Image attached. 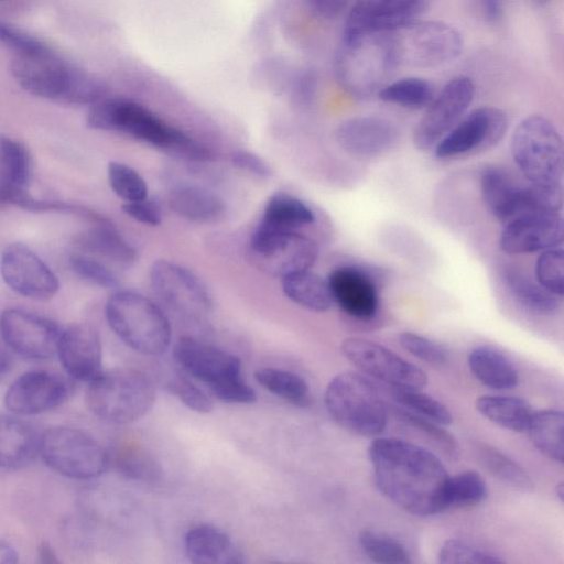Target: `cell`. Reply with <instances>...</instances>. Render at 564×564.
<instances>
[{
  "mask_svg": "<svg viewBox=\"0 0 564 564\" xmlns=\"http://www.w3.org/2000/svg\"><path fill=\"white\" fill-rule=\"evenodd\" d=\"M368 454L378 488L393 503L421 517L444 511L449 476L434 453L400 438L379 437Z\"/></svg>",
  "mask_w": 564,
  "mask_h": 564,
  "instance_id": "cell-1",
  "label": "cell"
},
{
  "mask_svg": "<svg viewBox=\"0 0 564 564\" xmlns=\"http://www.w3.org/2000/svg\"><path fill=\"white\" fill-rule=\"evenodd\" d=\"M87 123L96 130L124 133L176 159L194 162L212 159L205 144L133 100L104 97L90 106Z\"/></svg>",
  "mask_w": 564,
  "mask_h": 564,
  "instance_id": "cell-2",
  "label": "cell"
},
{
  "mask_svg": "<svg viewBox=\"0 0 564 564\" xmlns=\"http://www.w3.org/2000/svg\"><path fill=\"white\" fill-rule=\"evenodd\" d=\"M10 72L29 94L70 105H89L107 95L105 84L54 53L51 47L14 55Z\"/></svg>",
  "mask_w": 564,
  "mask_h": 564,
  "instance_id": "cell-3",
  "label": "cell"
},
{
  "mask_svg": "<svg viewBox=\"0 0 564 564\" xmlns=\"http://www.w3.org/2000/svg\"><path fill=\"white\" fill-rule=\"evenodd\" d=\"M105 314L113 333L133 350L145 356L167 350L172 336L169 318L149 297L134 291L116 292L108 299Z\"/></svg>",
  "mask_w": 564,
  "mask_h": 564,
  "instance_id": "cell-4",
  "label": "cell"
},
{
  "mask_svg": "<svg viewBox=\"0 0 564 564\" xmlns=\"http://www.w3.org/2000/svg\"><path fill=\"white\" fill-rule=\"evenodd\" d=\"M173 355L182 369L208 386L220 401L237 404L256 401L257 394L243 380L236 356L189 336L177 340Z\"/></svg>",
  "mask_w": 564,
  "mask_h": 564,
  "instance_id": "cell-5",
  "label": "cell"
},
{
  "mask_svg": "<svg viewBox=\"0 0 564 564\" xmlns=\"http://www.w3.org/2000/svg\"><path fill=\"white\" fill-rule=\"evenodd\" d=\"M324 401L334 421L350 433L372 437L387 426L388 406L377 387L360 373L347 371L334 377Z\"/></svg>",
  "mask_w": 564,
  "mask_h": 564,
  "instance_id": "cell-6",
  "label": "cell"
},
{
  "mask_svg": "<svg viewBox=\"0 0 564 564\" xmlns=\"http://www.w3.org/2000/svg\"><path fill=\"white\" fill-rule=\"evenodd\" d=\"M88 383L86 400L89 410L100 420L113 424L139 420L152 408L155 399L150 378L131 368L101 371Z\"/></svg>",
  "mask_w": 564,
  "mask_h": 564,
  "instance_id": "cell-7",
  "label": "cell"
},
{
  "mask_svg": "<svg viewBox=\"0 0 564 564\" xmlns=\"http://www.w3.org/2000/svg\"><path fill=\"white\" fill-rule=\"evenodd\" d=\"M390 55L395 64L432 68L456 59L464 46L458 30L438 21H411L383 33Z\"/></svg>",
  "mask_w": 564,
  "mask_h": 564,
  "instance_id": "cell-8",
  "label": "cell"
},
{
  "mask_svg": "<svg viewBox=\"0 0 564 564\" xmlns=\"http://www.w3.org/2000/svg\"><path fill=\"white\" fill-rule=\"evenodd\" d=\"M511 152L530 183L562 186L563 142L549 119L532 115L519 122L512 133Z\"/></svg>",
  "mask_w": 564,
  "mask_h": 564,
  "instance_id": "cell-9",
  "label": "cell"
},
{
  "mask_svg": "<svg viewBox=\"0 0 564 564\" xmlns=\"http://www.w3.org/2000/svg\"><path fill=\"white\" fill-rule=\"evenodd\" d=\"M394 67L383 34L343 41L335 62L339 84L357 98L379 91Z\"/></svg>",
  "mask_w": 564,
  "mask_h": 564,
  "instance_id": "cell-10",
  "label": "cell"
},
{
  "mask_svg": "<svg viewBox=\"0 0 564 564\" xmlns=\"http://www.w3.org/2000/svg\"><path fill=\"white\" fill-rule=\"evenodd\" d=\"M45 464L56 473L73 479H91L109 466L104 446L90 434L76 427L54 426L40 438Z\"/></svg>",
  "mask_w": 564,
  "mask_h": 564,
  "instance_id": "cell-11",
  "label": "cell"
},
{
  "mask_svg": "<svg viewBox=\"0 0 564 564\" xmlns=\"http://www.w3.org/2000/svg\"><path fill=\"white\" fill-rule=\"evenodd\" d=\"M252 263L261 271L283 278L311 269L318 258V246L296 230H269L257 227L249 247Z\"/></svg>",
  "mask_w": 564,
  "mask_h": 564,
  "instance_id": "cell-12",
  "label": "cell"
},
{
  "mask_svg": "<svg viewBox=\"0 0 564 564\" xmlns=\"http://www.w3.org/2000/svg\"><path fill=\"white\" fill-rule=\"evenodd\" d=\"M343 355L360 371L395 390H422L429 378L416 365L369 339L350 337L341 344Z\"/></svg>",
  "mask_w": 564,
  "mask_h": 564,
  "instance_id": "cell-13",
  "label": "cell"
},
{
  "mask_svg": "<svg viewBox=\"0 0 564 564\" xmlns=\"http://www.w3.org/2000/svg\"><path fill=\"white\" fill-rule=\"evenodd\" d=\"M153 291L175 313L199 319L212 310L205 284L188 269L166 259L152 263L149 272Z\"/></svg>",
  "mask_w": 564,
  "mask_h": 564,
  "instance_id": "cell-14",
  "label": "cell"
},
{
  "mask_svg": "<svg viewBox=\"0 0 564 564\" xmlns=\"http://www.w3.org/2000/svg\"><path fill=\"white\" fill-rule=\"evenodd\" d=\"M475 96V85L467 76L449 80L427 105L413 131V143L427 150L437 143L464 116Z\"/></svg>",
  "mask_w": 564,
  "mask_h": 564,
  "instance_id": "cell-15",
  "label": "cell"
},
{
  "mask_svg": "<svg viewBox=\"0 0 564 564\" xmlns=\"http://www.w3.org/2000/svg\"><path fill=\"white\" fill-rule=\"evenodd\" d=\"M3 341L24 358L45 360L57 355L62 330L56 323L21 308L0 315Z\"/></svg>",
  "mask_w": 564,
  "mask_h": 564,
  "instance_id": "cell-16",
  "label": "cell"
},
{
  "mask_svg": "<svg viewBox=\"0 0 564 564\" xmlns=\"http://www.w3.org/2000/svg\"><path fill=\"white\" fill-rule=\"evenodd\" d=\"M508 129L507 113L497 107H480L459 120L436 144L441 159L481 152L495 147Z\"/></svg>",
  "mask_w": 564,
  "mask_h": 564,
  "instance_id": "cell-17",
  "label": "cell"
},
{
  "mask_svg": "<svg viewBox=\"0 0 564 564\" xmlns=\"http://www.w3.org/2000/svg\"><path fill=\"white\" fill-rule=\"evenodd\" d=\"M425 6L426 0H357L348 11L343 41L392 31L414 21Z\"/></svg>",
  "mask_w": 564,
  "mask_h": 564,
  "instance_id": "cell-18",
  "label": "cell"
},
{
  "mask_svg": "<svg viewBox=\"0 0 564 564\" xmlns=\"http://www.w3.org/2000/svg\"><path fill=\"white\" fill-rule=\"evenodd\" d=\"M0 273L14 292L33 300H48L59 282L47 264L28 246L14 242L2 252Z\"/></svg>",
  "mask_w": 564,
  "mask_h": 564,
  "instance_id": "cell-19",
  "label": "cell"
},
{
  "mask_svg": "<svg viewBox=\"0 0 564 564\" xmlns=\"http://www.w3.org/2000/svg\"><path fill=\"white\" fill-rule=\"evenodd\" d=\"M70 392L69 382L62 376L48 370H32L10 384L4 404L14 414H41L65 403Z\"/></svg>",
  "mask_w": 564,
  "mask_h": 564,
  "instance_id": "cell-20",
  "label": "cell"
},
{
  "mask_svg": "<svg viewBox=\"0 0 564 564\" xmlns=\"http://www.w3.org/2000/svg\"><path fill=\"white\" fill-rule=\"evenodd\" d=\"M563 240L560 213L529 214L507 223L499 245L508 254H523L556 248Z\"/></svg>",
  "mask_w": 564,
  "mask_h": 564,
  "instance_id": "cell-21",
  "label": "cell"
},
{
  "mask_svg": "<svg viewBox=\"0 0 564 564\" xmlns=\"http://www.w3.org/2000/svg\"><path fill=\"white\" fill-rule=\"evenodd\" d=\"M57 355L67 375L89 382L101 372L102 349L98 332L87 323L62 330Z\"/></svg>",
  "mask_w": 564,
  "mask_h": 564,
  "instance_id": "cell-22",
  "label": "cell"
},
{
  "mask_svg": "<svg viewBox=\"0 0 564 564\" xmlns=\"http://www.w3.org/2000/svg\"><path fill=\"white\" fill-rule=\"evenodd\" d=\"M338 145L348 154L370 159L387 153L397 142L398 130L376 116H359L343 121L335 131Z\"/></svg>",
  "mask_w": 564,
  "mask_h": 564,
  "instance_id": "cell-23",
  "label": "cell"
},
{
  "mask_svg": "<svg viewBox=\"0 0 564 564\" xmlns=\"http://www.w3.org/2000/svg\"><path fill=\"white\" fill-rule=\"evenodd\" d=\"M334 302L349 316L371 319L379 310V293L373 278L364 269L345 265L327 279Z\"/></svg>",
  "mask_w": 564,
  "mask_h": 564,
  "instance_id": "cell-24",
  "label": "cell"
},
{
  "mask_svg": "<svg viewBox=\"0 0 564 564\" xmlns=\"http://www.w3.org/2000/svg\"><path fill=\"white\" fill-rule=\"evenodd\" d=\"M185 553L195 564H239L242 553L224 531L209 524L189 530L185 536Z\"/></svg>",
  "mask_w": 564,
  "mask_h": 564,
  "instance_id": "cell-25",
  "label": "cell"
},
{
  "mask_svg": "<svg viewBox=\"0 0 564 564\" xmlns=\"http://www.w3.org/2000/svg\"><path fill=\"white\" fill-rule=\"evenodd\" d=\"M41 435L28 422L13 415H0V468L18 469L29 465L40 449Z\"/></svg>",
  "mask_w": 564,
  "mask_h": 564,
  "instance_id": "cell-26",
  "label": "cell"
},
{
  "mask_svg": "<svg viewBox=\"0 0 564 564\" xmlns=\"http://www.w3.org/2000/svg\"><path fill=\"white\" fill-rule=\"evenodd\" d=\"M169 206L180 217L200 224H212L225 216L226 205L214 192L193 184H180L169 194Z\"/></svg>",
  "mask_w": 564,
  "mask_h": 564,
  "instance_id": "cell-27",
  "label": "cell"
},
{
  "mask_svg": "<svg viewBox=\"0 0 564 564\" xmlns=\"http://www.w3.org/2000/svg\"><path fill=\"white\" fill-rule=\"evenodd\" d=\"M31 177V159L18 140L0 134V204H13L28 191Z\"/></svg>",
  "mask_w": 564,
  "mask_h": 564,
  "instance_id": "cell-28",
  "label": "cell"
},
{
  "mask_svg": "<svg viewBox=\"0 0 564 564\" xmlns=\"http://www.w3.org/2000/svg\"><path fill=\"white\" fill-rule=\"evenodd\" d=\"M75 243L85 251L122 267H130L137 260V250L110 220L95 223L75 237Z\"/></svg>",
  "mask_w": 564,
  "mask_h": 564,
  "instance_id": "cell-29",
  "label": "cell"
},
{
  "mask_svg": "<svg viewBox=\"0 0 564 564\" xmlns=\"http://www.w3.org/2000/svg\"><path fill=\"white\" fill-rule=\"evenodd\" d=\"M481 197L490 213L500 221L519 217L521 186L498 167H487L480 176Z\"/></svg>",
  "mask_w": 564,
  "mask_h": 564,
  "instance_id": "cell-30",
  "label": "cell"
},
{
  "mask_svg": "<svg viewBox=\"0 0 564 564\" xmlns=\"http://www.w3.org/2000/svg\"><path fill=\"white\" fill-rule=\"evenodd\" d=\"M468 366L477 380L495 390L512 389L519 380L510 359L490 346L474 348L468 356Z\"/></svg>",
  "mask_w": 564,
  "mask_h": 564,
  "instance_id": "cell-31",
  "label": "cell"
},
{
  "mask_svg": "<svg viewBox=\"0 0 564 564\" xmlns=\"http://www.w3.org/2000/svg\"><path fill=\"white\" fill-rule=\"evenodd\" d=\"M282 291L293 303L314 312H325L334 304L328 281L308 270L288 274Z\"/></svg>",
  "mask_w": 564,
  "mask_h": 564,
  "instance_id": "cell-32",
  "label": "cell"
},
{
  "mask_svg": "<svg viewBox=\"0 0 564 564\" xmlns=\"http://www.w3.org/2000/svg\"><path fill=\"white\" fill-rule=\"evenodd\" d=\"M315 220L311 207L299 197L279 192L267 202L258 227L269 230H297Z\"/></svg>",
  "mask_w": 564,
  "mask_h": 564,
  "instance_id": "cell-33",
  "label": "cell"
},
{
  "mask_svg": "<svg viewBox=\"0 0 564 564\" xmlns=\"http://www.w3.org/2000/svg\"><path fill=\"white\" fill-rule=\"evenodd\" d=\"M477 411L490 422L514 432L527 431L533 410L523 399L508 395H482Z\"/></svg>",
  "mask_w": 564,
  "mask_h": 564,
  "instance_id": "cell-34",
  "label": "cell"
},
{
  "mask_svg": "<svg viewBox=\"0 0 564 564\" xmlns=\"http://www.w3.org/2000/svg\"><path fill=\"white\" fill-rule=\"evenodd\" d=\"M563 425L561 410H542L533 412L527 429L533 445L560 464L564 462Z\"/></svg>",
  "mask_w": 564,
  "mask_h": 564,
  "instance_id": "cell-35",
  "label": "cell"
},
{
  "mask_svg": "<svg viewBox=\"0 0 564 564\" xmlns=\"http://www.w3.org/2000/svg\"><path fill=\"white\" fill-rule=\"evenodd\" d=\"M503 281L513 299L524 308L542 315L557 311L558 296L533 282L523 273L507 270L503 273Z\"/></svg>",
  "mask_w": 564,
  "mask_h": 564,
  "instance_id": "cell-36",
  "label": "cell"
},
{
  "mask_svg": "<svg viewBox=\"0 0 564 564\" xmlns=\"http://www.w3.org/2000/svg\"><path fill=\"white\" fill-rule=\"evenodd\" d=\"M254 378L259 384L276 397L297 406L310 403V388L299 375L279 368L257 369Z\"/></svg>",
  "mask_w": 564,
  "mask_h": 564,
  "instance_id": "cell-37",
  "label": "cell"
},
{
  "mask_svg": "<svg viewBox=\"0 0 564 564\" xmlns=\"http://www.w3.org/2000/svg\"><path fill=\"white\" fill-rule=\"evenodd\" d=\"M378 96L384 102L410 109L427 107L433 99L431 83L421 77H404L386 84Z\"/></svg>",
  "mask_w": 564,
  "mask_h": 564,
  "instance_id": "cell-38",
  "label": "cell"
},
{
  "mask_svg": "<svg viewBox=\"0 0 564 564\" xmlns=\"http://www.w3.org/2000/svg\"><path fill=\"white\" fill-rule=\"evenodd\" d=\"M476 455L481 465L501 481L521 490L532 488L533 482L528 473L499 449L481 443L476 446Z\"/></svg>",
  "mask_w": 564,
  "mask_h": 564,
  "instance_id": "cell-39",
  "label": "cell"
},
{
  "mask_svg": "<svg viewBox=\"0 0 564 564\" xmlns=\"http://www.w3.org/2000/svg\"><path fill=\"white\" fill-rule=\"evenodd\" d=\"M488 494L484 478L476 471L467 470L448 478L444 510L468 508L480 503Z\"/></svg>",
  "mask_w": 564,
  "mask_h": 564,
  "instance_id": "cell-40",
  "label": "cell"
},
{
  "mask_svg": "<svg viewBox=\"0 0 564 564\" xmlns=\"http://www.w3.org/2000/svg\"><path fill=\"white\" fill-rule=\"evenodd\" d=\"M394 416L417 435L438 447L449 457H456L457 444L455 438L443 430L440 424L434 423L423 416H420L404 408L392 406Z\"/></svg>",
  "mask_w": 564,
  "mask_h": 564,
  "instance_id": "cell-41",
  "label": "cell"
},
{
  "mask_svg": "<svg viewBox=\"0 0 564 564\" xmlns=\"http://www.w3.org/2000/svg\"><path fill=\"white\" fill-rule=\"evenodd\" d=\"M359 545L364 553L373 562L383 564H409L410 555L397 540L373 531L359 534Z\"/></svg>",
  "mask_w": 564,
  "mask_h": 564,
  "instance_id": "cell-42",
  "label": "cell"
},
{
  "mask_svg": "<svg viewBox=\"0 0 564 564\" xmlns=\"http://www.w3.org/2000/svg\"><path fill=\"white\" fill-rule=\"evenodd\" d=\"M107 176L112 192L124 203L148 198V185L138 171L122 162H109Z\"/></svg>",
  "mask_w": 564,
  "mask_h": 564,
  "instance_id": "cell-43",
  "label": "cell"
},
{
  "mask_svg": "<svg viewBox=\"0 0 564 564\" xmlns=\"http://www.w3.org/2000/svg\"><path fill=\"white\" fill-rule=\"evenodd\" d=\"M116 467L124 477L141 482H155L162 476L160 464L138 448L122 451L116 458Z\"/></svg>",
  "mask_w": 564,
  "mask_h": 564,
  "instance_id": "cell-44",
  "label": "cell"
},
{
  "mask_svg": "<svg viewBox=\"0 0 564 564\" xmlns=\"http://www.w3.org/2000/svg\"><path fill=\"white\" fill-rule=\"evenodd\" d=\"M393 399L404 409L423 416L440 425L452 423V414L447 408L434 398L422 393L421 390H395Z\"/></svg>",
  "mask_w": 564,
  "mask_h": 564,
  "instance_id": "cell-45",
  "label": "cell"
},
{
  "mask_svg": "<svg viewBox=\"0 0 564 564\" xmlns=\"http://www.w3.org/2000/svg\"><path fill=\"white\" fill-rule=\"evenodd\" d=\"M438 562L443 564H498L503 563V560L469 541L463 539L447 540L438 551Z\"/></svg>",
  "mask_w": 564,
  "mask_h": 564,
  "instance_id": "cell-46",
  "label": "cell"
},
{
  "mask_svg": "<svg viewBox=\"0 0 564 564\" xmlns=\"http://www.w3.org/2000/svg\"><path fill=\"white\" fill-rule=\"evenodd\" d=\"M538 283L561 297L564 294V254L558 248L544 250L535 262Z\"/></svg>",
  "mask_w": 564,
  "mask_h": 564,
  "instance_id": "cell-47",
  "label": "cell"
},
{
  "mask_svg": "<svg viewBox=\"0 0 564 564\" xmlns=\"http://www.w3.org/2000/svg\"><path fill=\"white\" fill-rule=\"evenodd\" d=\"M72 270L83 280L105 289L117 288L119 281L115 273L104 263L84 254L69 256Z\"/></svg>",
  "mask_w": 564,
  "mask_h": 564,
  "instance_id": "cell-48",
  "label": "cell"
},
{
  "mask_svg": "<svg viewBox=\"0 0 564 564\" xmlns=\"http://www.w3.org/2000/svg\"><path fill=\"white\" fill-rule=\"evenodd\" d=\"M167 388L187 408L195 412L209 413L214 408V403L207 393L182 373L172 376L169 379Z\"/></svg>",
  "mask_w": 564,
  "mask_h": 564,
  "instance_id": "cell-49",
  "label": "cell"
},
{
  "mask_svg": "<svg viewBox=\"0 0 564 564\" xmlns=\"http://www.w3.org/2000/svg\"><path fill=\"white\" fill-rule=\"evenodd\" d=\"M398 340L403 349L429 364L441 365L447 360V350L438 343L413 332H402Z\"/></svg>",
  "mask_w": 564,
  "mask_h": 564,
  "instance_id": "cell-50",
  "label": "cell"
},
{
  "mask_svg": "<svg viewBox=\"0 0 564 564\" xmlns=\"http://www.w3.org/2000/svg\"><path fill=\"white\" fill-rule=\"evenodd\" d=\"M0 43L14 55L41 52L48 46L24 30L0 19Z\"/></svg>",
  "mask_w": 564,
  "mask_h": 564,
  "instance_id": "cell-51",
  "label": "cell"
},
{
  "mask_svg": "<svg viewBox=\"0 0 564 564\" xmlns=\"http://www.w3.org/2000/svg\"><path fill=\"white\" fill-rule=\"evenodd\" d=\"M122 210L132 219L144 225L158 226L162 221L160 207L148 198L123 203Z\"/></svg>",
  "mask_w": 564,
  "mask_h": 564,
  "instance_id": "cell-52",
  "label": "cell"
},
{
  "mask_svg": "<svg viewBox=\"0 0 564 564\" xmlns=\"http://www.w3.org/2000/svg\"><path fill=\"white\" fill-rule=\"evenodd\" d=\"M230 160L236 167L254 176L268 178L272 175V170L268 162L251 151L237 150L232 152Z\"/></svg>",
  "mask_w": 564,
  "mask_h": 564,
  "instance_id": "cell-53",
  "label": "cell"
},
{
  "mask_svg": "<svg viewBox=\"0 0 564 564\" xmlns=\"http://www.w3.org/2000/svg\"><path fill=\"white\" fill-rule=\"evenodd\" d=\"M305 2L314 15L333 20L345 11L350 0H305Z\"/></svg>",
  "mask_w": 564,
  "mask_h": 564,
  "instance_id": "cell-54",
  "label": "cell"
},
{
  "mask_svg": "<svg viewBox=\"0 0 564 564\" xmlns=\"http://www.w3.org/2000/svg\"><path fill=\"white\" fill-rule=\"evenodd\" d=\"M480 15L490 23L500 20L503 11V0H474Z\"/></svg>",
  "mask_w": 564,
  "mask_h": 564,
  "instance_id": "cell-55",
  "label": "cell"
},
{
  "mask_svg": "<svg viewBox=\"0 0 564 564\" xmlns=\"http://www.w3.org/2000/svg\"><path fill=\"white\" fill-rule=\"evenodd\" d=\"M316 77L311 72L303 73L296 82L294 94L301 101H307L315 93Z\"/></svg>",
  "mask_w": 564,
  "mask_h": 564,
  "instance_id": "cell-56",
  "label": "cell"
},
{
  "mask_svg": "<svg viewBox=\"0 0 564 564\" xmlns=\"http://www.w3.org/2000/svg\"><path fill=\"white\" fill-rule=\"evenodd\" d=\"M37 560L43 564H55L59 563V558L54 547L46 541H42L36 550Z\"/></svg>",
  "mask_w": 564,
  "mask_h": 564,
  "instance_id": "cell-57",
  "label": "cell"
},
{
  "mask_svg": "<svg viewBox=\"0 0 564 564\" xmlns=\"http://www.w3.org/2000/svg\"><path fill=\"white\" fill-rule=\"evenodd\" d=\"M18 561L19 556L15 549L0 539V564H13Z\"/></svg>",
  "mask_w": 564,
  "mask_h": 564,
  "instance_id": "cell-58",
  "label": "cell"
},
{
  "mask_svg": "<svg viewBox=\"0 0 564 564\" xmlns=\"http://www.w3.org/2000/svg\"><path fill=\"white\" fill-rule=\"evenodd\" d=\"M10 358L6 350L0 346V376L8 371Z\"/></svg>",
  "mask_w": 564,
  "mask_h": 564,
  "instance_id": "cell-59",
  "label": "cell"
},
{
  "mask_svg": "<svg viewBox=\"0 0 564 564\" xmlns=\"http://www.w3.org/2000/svg\"><path fill=\"white\" fill-rule=\"evenodd\" d=\"M556 495L561 501L564 500V482L561 481L555 488Z\"/></svg>",
  "mask_w": 564,
  "mask_h": 564,
  "instance_id": "cell-60",
  "label": "cell"
},
{
  "mask_svg": "<svg viewBox=\"0 0 564 564\" xmlns=\"http://www.w3.org/2000/svg\"><path fill=\"white\" fill-rule=\"evenodd\" d=\"M530 1L535 4L543 6V4L547 3L550 0H530Z\"/></svg>",
  "mask_w": 564,
  "mask_h": 564,
  "instance_id": "cell-61",
  "label": "cell"
},
{
  "mask_svg": "<svg viewBox=\"0 0 564 564\" xmlns=\"http://www.w3.org/2000/svg\"><path fill=\"white\" fill-rule=\"evenodd\" d=\"M0 1H4V0H0Z\"/></svg>",
  "mask_w": 564,
  "mask_h": 564,
  "instance_id": "cell-62",
  "label": "cell"
}]
</instances>
